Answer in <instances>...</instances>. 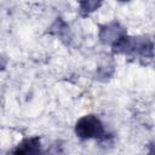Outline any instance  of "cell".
<instances>
[{
    "label": "cell",
    "mask_w": 155,
    "mask_h": 155,
    "mask_svg": "<svg viewBox=\"0 0 155 155\" xmlns=\"http://www.w3.org/2000/svg\"><path fill=\"white\" fill-rule=\"evenodd\" d=\"M115 52L140 56V57H153V42L147 38H128L127 35L117 42L114 47Z\"/></svg>",
    "instance_id": "obj_1"
},
{
    "label": "cell",
    "mask_w": 155,
    "mask_h": 155,
    "mask_svg": "<svg viewBox=\"0 0 155 155\" xmlns=\"http://www.w3.org/2000/svg\"><path fill=\"white\" fill-rule=\"evenodd\" d=\"M75 134L81 139L105 138L104 125L96 115H85L75 125Z\"/></svg>",
    "instance_id": "obj_2"
},
{
    "label": "cell",
    "mask_w": 155,
    "mask_h": 155,
    "mask_svg": "<svg viewBox=\"0 0 155 155\" xmlns=\"http://www.w3.org/2000/svg\"><path fill=\"white\" fill-rule=\"evenodd\" d=\"M126 30L124 27L120 25V23L117 22H111L108 23L103 27H101L99 30V39L103 44L110 45V46H115L117 42H120L125 36H126Z\"/></svg>",
    "instance_id": "obj_3"
},
{
    "label": "cell",
    "mask_w": 155,
    "mask_h": 155,
    "mask_svg": "<svg viewBox=\"0 0 155 155\" xmlns=\"http://www.w3.org/2000/svg\"><path fill=\"white\" fill-rule=\"evenodd\" d=\"M40 151V139L38 137L25 138L22 140L16 149L12 150L15 154H36Z\"/></svg>",
    "instance_id": "obj_4"
},
{
    "label": "cell",
    "mask_w": 155,
    "mask_h": 155,
    "mask_svg": "<svg viewBox=\"0 0 155 155\" xmlns=\"http://www.w3.org/2000/svg\"><path fill=\"white\" fill-rule=\"evenodd\" d=\"M80 6V11L84 15H90L98 10L102 5L103 0H76Z\"/></svg>",
    "instance_id": "obj_5"
},
{
    "label": "cell",
    "mask_w": 155,
    "mask_h": 155,
    "mask_svg": "<svg viewBox=\"0 0 155 155\" xmlns=\"http://www.w3.org/2000/svg\"><path fill=\"white\" fill-rule=\"evenodd\" d=\"M119 1H130V0H119Z\"/></svg>",
    "instance_id": "obj_6"
}]
</instances>
